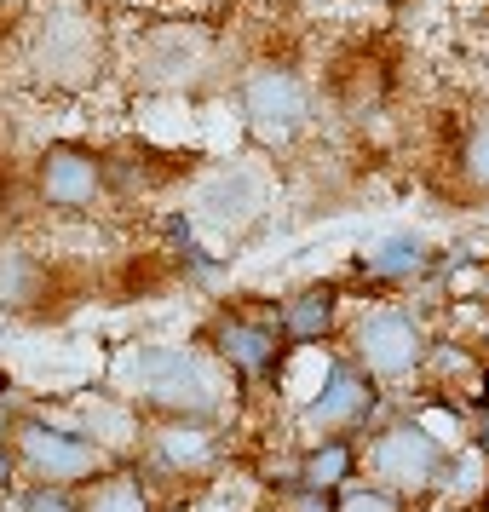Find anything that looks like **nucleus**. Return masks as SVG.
Wrapping results in <instances>:
<instances>
[{
    "label": "nucleus",
    "mask_w": 489,
    "mask_h": 512,
    "mask_svg": "<svg viewBox=\"0 0 489 512\" xmlns=\"http://www.w3.org/2000/svg\"><path fill=\"white\" fill-rule=\"evenodd\" d=\"M415 512H472V507H449V501H426V507H415Z\"/></svg>",
    "instance_id": "obj_28"
},
{
    "label": "nucleus",
    "mask_w": 489,
    "mask_h": 512,
    "mask_svg": "<svg viewBox=\"0 0 489 512\" xmlns=\"http://www.w3.org/2000/svg\"><path fill=\"white\" fill-rule=\"evenodd\" d=\"M52 294V265L41 248L0 236V311H35Z\"/></svg>",
    "instance_id": "obj_17"
},
{
    "label": "nucleus",
    "mask_w": 489,
    "mask_h": 512,
    "mask_svg": "<svg viewBox=\"0 0 489 512\" xmlns=\"http://www.w3.org/2000/svg\"><path fill=\"white\" fill-rule=\"evenodd\" d=\"M271 512H277V507H271Z\"/></svg>",
    "instance_id": "obj_32"
},
{
    "label": "nucleus",
    "mask_w": 489,
    "mask_h": 512,
    "mask_svg": "<svg viewBox=\"0 0 489 512\" xmlns=\"http://www.w3.org/2000/svg\"><path fill=\"white\" fill-rule=\"evenodd\" d=\"M277 328L294 351H323L346 328V294L328 282H305V288L277 300Z\"/></svg>",
    "instance_id": "obj_15"
},
{
    "label": "nucleus",
    "mask_w": 489,
    "mask_h": 512,
    "mask_svg": "<svg viewBox=\"0 0 489 512\" xmlns=\"http://www.w3.org/2000/svg\"><path fill=\"white\" fill-rule=\"evenodd\" d=\"M202 346L225 363L236 386H271L294 357L277 328V305H219L202 328Z\"/></svg>",
    "instance_id": "obj_8"
},
{
    "label": "nucleus",
    "mask_w": 489,
    "mask_h": 512,
    "mask_svg": "<svg viewBox=\"0 0 489 512\" xmlns=\"http://www.w3.org/2000/svg\"><path fill=\"white\" fill-rule=\"evenodd\" d=\"M236 121L265 156H288L294 144L317 127V93L300 64L265 58L236 81Z\"/></svg>",
    "instance_id": "obj_3"
},
{
    "label": "nucleus",
    "mask_w": 489,
    "mask_h": 512,
    "mask_svg": "<svg viewBox=\"0 0 489 512\" xmlns=\"http://www.w3.org/2000/svg\"><path fill=\"white\" fill-rule=\"evenodd\" d=\"M340 340H346L351 363L374 374L386 392H403L409 380H420L426 357H432V328L420 323L415 305H392V300L357 305L340 328Z\"/></svg>",
    "instance_id": "obj_4"
},
{
    "label": "nucleus",
    "mask_w": 489,
    "mask_h": 512,
    "mask_svg": "<svg viewBox=\"0 0 489 512\" xmlns=\"http://www.w3.org/2000/svg\"><path fill=\"white\" fill-rule=\"evenodd\" d=\"M449 167H455V185L466 196H489V110H472L455 133V150H449Z\"/></svg>",
    "instance_id": "obj_21"
},
{
    "label": "nucleus",
    "mask_w": 489,
    "mask_h": 512,
    "mask_svg": "<svg viewBox=\"0 0 489 512\" xmlns=\"http://www.w3.org/2000/svg\"><path fill=\"white\" fill-rule=\"evenodd\" d=\"M58 415H70L81 432H93L116 461H139L144 449V432H150V415H144L139 403L116 386H93V392H75Z\"/></svg>",
    "instance_id": "obj_14"
},
{
    "label": "nucleus",
    "mask_w": 489,
    "mask_h": 512,
    "mask_svg": "<svg viewBox=\"0 0 489 512\" xmlns=\"http://www.w3.org/2000/svg\"><path fill=\"white\" fill-rule=\"evenodd\" d=\"M35 0H0V18H24Z\"/></svg>",
    "instance_id": "obj_27"
},
{
    "label": "nucleus",
    "mask_w": 489,
    "mask_h": 512,
    "mask_svg": "<svg viewBox=\"0 0 489 512\" xmlns=\"http://www.w3.org/2000/svg\"><path fill=\"white\" fill-rule=\"evenodd\" d=\"M265 208H271V185H265V173L248 167V162H225V167H213L208 179L196 185V208H190V219L231 242V236L254 231L259 219H265Z\"/></svg>",
    "instance_id": "obj_12"
},
{
    "label": "nucleus",
    "mask_w": 489,
    "mask_h": 512,
    "mask_svg": "<svg viewBox=\"0 0 489 512\" xmlns=\"http://www.w3.org/2000/svg\"><path fill=\"white\" fill-rule=\"evenodd\" d=\"M35 202L47 213L81 219L110 202V162L93 144H47L35 162Z\"/></svg>",
    "instance_id": "obj_11"
},
{
    "label": "nucleus",
    "mask_w": 489,
    "mask_h": 512,
    "mask_svg": "<svg viewBox=\"0 0 489 512\" xmlns=\"http://www.w3.org/2000/svg\"><path fill=\"white\" fill-rule=\"evenodd\" d=\"M110 386L127 392L144 415H208L225 420L236 403V380L208 346H162L127 340L110 363Z\"/></svg>",
    "instance_id": "obj_2"
},
{
    "label": "nucleus",
    "mask_w": 489,
    "mask_h": 512,
    "mask_svg": "<svg viewBox=\"0 0 489 512\" xmlns=\"http://www.w3.org/2000/svg\"><path fill=\"white\" fill-rule=\"evenodd\" d=\"M351 271H357V282H369V288H420V282H438L449 271V259L415 231H386V236H374V242L357 248Z\"/></svg>",
    "instance_id": "obj_13"
},
{
    "label": "nucleus",
    "mask_w": 489,
    "mask_h": 512,
    "mask_svg": "<svg viewBox=\"0 0 489 512\" xmlns=\"http://www.w3.org/2000/svg\"><path fill=\"white\" fill-rule=\"evenodd\" d=\"M12 512H81V495L58 484H24L12 495Z\"/></svg>",
    "instance_id": "obj_23"
},
{
    "label": "nucleus",
    "mask_w": 489,
    "mask_h": 512,
    "mask_svg": "<svg viewBox=\"0 0 489 512\" xmlns=\"http://www.w3.org/2000/svg\"><path fill=\"white\" fill-rule=\"evenodd\" d=\"M24 489V466H18V449L0 443V495H18Z\"/></svg>",
    "instance_id": "obj_26"
},
{
    "label": "nucleus",
    "mask_w": 489,
    "mask_h": 512,
    "mask_svg": "<svg viewBox=\"0 0 489 512\" xmlns=\"http://www.w3.org/2000/svg\"><path fill=\"white\" fill-rule=\"evenodd\" d=\"M484 300H489V294H484Z\"/></svg>",
    "instance_id": "obj_31"
},
{
    "label": "nucleus",
    "mask_w": 489,
    "mask_h": 512,
    "mask_svg": "<svg viewBox=\"0 0 489 512\" xmlns=\"http://www.w3.org/2000/svg\"><path fill=\"white\" fill-rule=\"evenodd\" d=\"M75 495H81V512H162L156 507V484L139 472V461H116Z\"/></svg>",
    "instance_id": "obj_18"
},
{
    "label": "nucleus",
    "mask_w": 489,
    "mask_h": 512,
    "mask_svg": "<svg viewBox=\"0 0 489 512\" xmlns=\"http://www.w3.org/2000/svg\"><path fill=\"white\" fill-rule=\"evenodd\" d=\"M127 75L144 93H167V98L202 93L219 75V41L202 18H156L133 35Z\"/></svg>",
    "instance_id": "obj_5"
},
{
    "label": "nucleus",
    "mask_w": 489,
    "mask_h": 512,
    "mask_svg": "<svg viewBox=\"0 0 489 512\" xmlns=\"http://www.w3.org/2000/svg\"><path fill=\"white\" fill-rule=\"evenodd\" d=\"M277 512H334V489H311V484H277L271 495Z\"/></svg>",
    "instance_id": "obj_24"
},
{
    "label": "nucleus",
    "mask_w": 489,
    "mask_h": 512,
    "mask_svg": "<svg viewBox=\"0 0 489 512\" xmlns=\"http://www.w3.org/2000/svg\"><path fill=\"white\" fill-rule=\"evenodd\" d=\"M363 472V438L328 432V438H305L294 455V472L282 484H311V489H346Z\"/></svg>",
    "instance_id": "obj_16"
},
{
    "label": "nucleus",
    "mask_w": 489,
    "mask_h": 512,
    "mask_svg": "<svg viewBox=\"0 0 489 512\" xmlns=\"http://www.w3.org/2000/svg\"><path fill=\"white\" fill-rule=\"evenodd\" d=\"M334 512H409V501L397 495V489H386V484H357L351 478L346 489H334Z\"/></svg>",
    "instance_id": "obj_22"
},
{
    "label": "nucleus",
    "mask_w": 489,
    "mask_h": 512,
    "mask_svg": "<svg viewBox=\"0 0 489 512\" xmlns=\"http://www.w3.org/2000/svg\"><path fill=\"white\" fill-rule=\"evenodd\" d=\"M18 64L35 93L81 98L116 64L110 18L98 0H35L18 18Z\"/></svg>",
    "instance_id": "obj_1"
},
{
    "label": "nucleus",
    "mask_w": 489,
    "mask_h": 512,
    "mask_svg": "<svg viewBox=\"0 0 489 512\" xmlns=\"http://www.w3.org/2000/svg\"><path fill=\"white\" fill-rule=\"evenodd\" d=\"M449 449H455V443L438 438V432L426 426V415L392 409L374 432H363V472H369L374 484L397 489L403 501H432Z\"/></svg>",
    "instance_id": "obj_7"
},
{
    "label": "nucleus",
    "mask_w": 489,
    "mask_h": 512,
    "mask_svg": "<svg viewBox=\"0 0 489 512\" xmlns=\"http://www.w3.org/2000/svg\"><path fill=\"white\" fill-rule=\"evenodd\" d=\"M478 512H489V501H484V507H478Z\"/></svg>",
    "instance_id": "obj_30"
},
{
    "label": "nucleus",
    "mask_w": 489,
    "mask_h": 512,
    "mask_svg": "<svg viewBox=\"0 0 489 512\" xmlns=\"http://www.w3.org/2000/svg\"><path fill=\"white\" fill-rule=\"evenodd\" d=\"M150 484H213L225 472V420L208 415H150L139 449Z\"/></svg>",
    "instance_id": "obj_9"
},
{
    "label": "nucleus",
    "mask_w": 489,
    "mask_h": 512,
    "mask_svg": "<svg viewBox=\"0 0 489 512\" xmlns=\"http://www.w3.org/2000/svg\"><path fill=\"white\" fill-rule=\"evenodd\" d=\"M472 432H478L472 443L489 455V374L478 380V392H472Z\"/></svg>",
    "instance_id": "obj_25"
},
{
    "label": "nucleus",
    "mask_w": 489,
    "mask_h": 512,
    "mask_svg": "<svg viewBox=\"0 0 489 512\" xmlns=\"http://www.w3.org/2000/svg\"><path fill=\"white\" fill-rule=\"evenodd\" d=\"M162 242H167V254L179 259L185 282H196V288H213V282H219L225 259L196 236V219H190V213H162Z\"/></svg>",
    "instance_id": "obj_19"
},
{
    "label": "nucleus",
    "mask_w": 489,
    "mask_h": 512,
    "mask_svg": "<svg viewBox=\"0 0 489 512\" xmlns=\"http://www.w3.org/2000/svg\"><path fill=\"white\" fill-rule=\"evenodd\" d=\"M162 512H196V507H185V501H173V507H162Z\"/></svg>",
    "instance_id": "obj_29"
},
{
    "label": "nucleus",
    "mask_w": 489,
    "mask_h": 512,
    "mask_svg": "<svg viewBox=\"0 0 489 512\" xmlns=\"http://www.w3.org/2000/svg\"><path fill=\"white\" fill-rule=\"evenodd\" d=\"M478 495H489V455L478 449V443H455V449H449V461H443V472H438L432 501L472 507Z\"/></svg>",
    "instance_id": "obj_20"
},
{
    "label": "nucleus",
    "mask_w": 489,
    "mask_h": 512,
    "mask_svg": "<svg viewBox=\"0 0 489 512\" xmlns=\"http://www.w3.org/2000/svg\"><path fill=\"white\" fill-rule=\"evenodd\" d=\"M12 449H18V466H24L29 484H58V489H87L98 472L116 466V455L93 432H81L58 409H24L18 426H12Z\"/></svg>",
    "instance_id": "obj_6"
},
{
    "label": "nucleus",
    "mask_w": 489,
    "mask_h": 512,
    "mask_svg": "<svg viewBox=\"0 0 489 512\" xmlns=\"http://www.w3.org/2000/svg\"><path fill=\"white\" fill-rule=\"evenodd\" d=\"M386 415H392V392H386L374 374L357 369L346 351H334V357H323L317 392L300 403V432L305 438H328V432L363 438V432H374Z\"/></svg>",
    "instance_id": "obj_10"
}]
</instances>
